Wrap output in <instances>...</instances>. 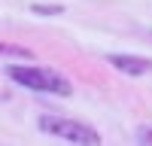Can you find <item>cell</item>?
Returning <instances> with one entry per match:
<instances>
[{
    "mask_svg": "<svg viewBox=\"0 0 152 146\" xmlns=\"http://www.w3.org/2000/svg\"><path fill=\"white\" fill-rule=\"evenodd\" d=\"M40 131L43 134H55L61 140H70V143H100V134L91 131L82 122H70V119H61V116H40Z\"/></svg>",
    "mask_w": 152,
    "mask_h": 146,
    "instance_id": "7a4b0ae2",
    "label": "cell"
},
{
    "mask_svg": "<svg viewBox=\"0 0 152 146\" xmlns=\"http://www.w3.org/2000/svg\"><path fill=\"white\" fill-rule=\"evenodd\" d=\"M110 64L116 70H122V73H128V76H143V73L152 70V61L134 58V55H110Z\"/></svg>",
    "mask_w": 152,
    "mask_h": 146,
    "instance_id": "3957f363",
    "label": "cell"
},
{
    "mask_svg": "<svg viewBox=\"0 0 152 146\" xmlns=\"http://www.w3.org/2000/svg\"><path fill=\"white\" fill-rule=\"evenodd\" d=\"M0 52H3V55H18V58H31V52H24V49H15V46H0Z\"/></svg>",
    "mask_w": 152,
    "mask_h": 146,
    "instance_id": "5b68a950",
    "label": "cell"
},
{
    "mask_svg": "<svg viewBox=\"0 0 152 146\" xmlns=\"http://www.w3.org/2000/svg\"><path fill=\"white\" fill-rule=\"evenodd\" d=\"M6 76L15 79L18 85H24V88H34V91H49V94H70L73 91V85L61 73L43 70V67H18V64H12V67H6Z\"/></svg>",
    "mask_w": 152,
    "mask_h": 146,
    "instance_id": "6da1fadb",
    "label": "cell"
},
{
    "mask_svg": "<svg viewBox=\"0 0 152 146\" xmlns=\"http://www.w3.org/2000/svg\"><path fill=\"white\" fill-rule=\"evenodd\" d=\"M31 9L37 15H61V12H64V6H43V3H34Z\"/></svg>",
    "mask_w": 152,
    "mask_h": 146,
    "instance_id": "277c9868",
    "label": "cell"
},
{
    "mask_svg": "<svg viewBox=\"0 0 152 146\" xmlns=\"http://www.w3.org/2000/svg\"><path fill=\"white\" fill-rule=\"evenodd\" d=\"M137 140L140 143H152V128H143L140 134H137Z\"/></svg>",
    "mask_w": 152,
    "mask_h": 146,
    "instance_id": "8992f818",
    "label": "cell"
}]
</instances>
